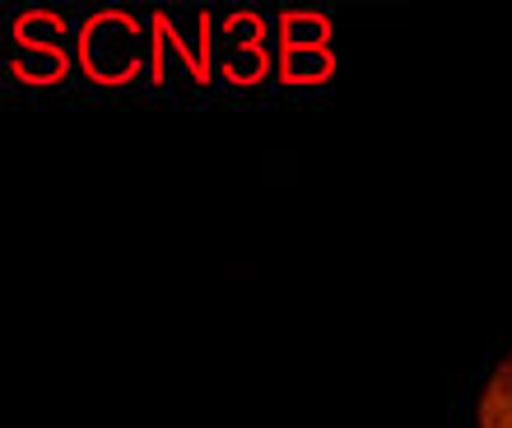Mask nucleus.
Returning <instances> with one entry per match:
<instances>
[{"label": "nucleus", "instance_id": "nucleus-1", "mask_svg": "<svg viewBox=\"0 0 512 428\" xmlns=\"http://www.w3.org/2000/svg\"><path fill=\"white\" fill-rule=\"evenodd\" d=\"M480 428H512V354L494 368L480 396Z\"/></svg>", "mask_w": 512, "mask_h": 428}]
</instances>
